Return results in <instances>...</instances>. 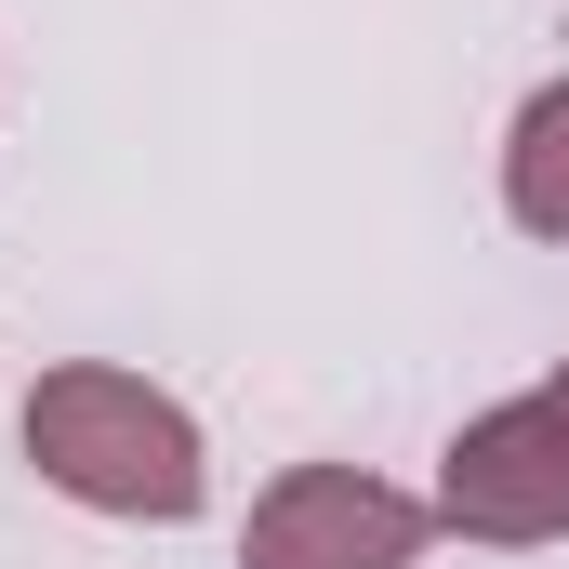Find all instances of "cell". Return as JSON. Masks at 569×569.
Returning <instances> with one entry per match:
<instances>
[{"instance_id": "obj_1", "label": "cell", "mask_w": 569, "mask_h": 569, "mask_svg": "<svg viewBox=\"0 0 569 569\" xmlns=\"http://www.w3.org/2000/svg\"><path fill=\"white\" fill-rule=\"evenodd\" d=\"M27 463L67 490V503H93V517H199V425L159 398V385H133V371H40L27 385Z\"/></svg>"}, {"instance_id": "obj_2", "label": "cell", "mask_w": 569, "mask_h": 569, "mask_svg": "<svg viewBox=\"0 0 569 569\" xmlns=\"http://www.w3.org/2000/svg\"><path fill=\"white\" fill-rule=\"evenodd\" d=\"M437 517L463 543H543V530H569V371H543L530 398H503V411H477L450 437Z\"/></svg>"}, {"instance_id": "obj_3", "label": "cell", "mask_w": 569, "mask_h": 569, "mask_svg": "<svg viewBox=\"0 0 569 569\" xmlns=\"http://www.w3.org/2000/svg\"><path fill=\"white\" fill-rule=\"evenodd\" d=\"M411 557H425V503L358 463H291L239 543V569H411Z\"/></svg>"}, {"instance_id": "obj_4", "label": "cell", "mask_w": 569, "mask_h": 569, "mask_svg": "<svg viewBox=\"0 0 569 569\" xmlns=\"http://www.w3.org/2000/svg\"><path fill=\"white\" fill-rule=\"evenodd\" d=\"M503 212L530 239H569V80H543L517 107V146H503Z\"/></svg>"}]
</instances>
